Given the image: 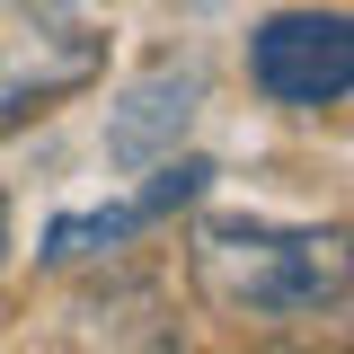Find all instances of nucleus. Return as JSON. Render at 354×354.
<instances>
[{
	"label": "nucleus",
	"mask_w": 354,
	"mask_h": 354,
	"mask_svg": "<svg viewBox=\"0 0 354 354\" xmlns=\"http://www.w3.org/2000/svg\"><path fill=\"white\" fill-rule=\"evenodd\" d=\"M133 230H142V213L133 204H106V213H62L53 230H44V266H88V257H115Z\"/></svg>",
	"instance_id": "39448f33"
},
{
	"label": "nucleus",
	"mask_w": 354,
	"mask_h": 354,
	"mask_svg": "<svg viewBox=\"0 0 354 354\" xmlns=\"http://www.w3.org/2000/svg\"><path fill=\"white\" fill-rule=\"evenodd\" d=\"M248 80L274 106H337V97H354V9H274L248 36Z\"/></svg>",
	"instance_id": "f03ea898"
},
{
	"label": "nucleus",
	"mask_w": 354,
	"mask_h": 354,
	"mask_svg": "<svg viewBox=\"0 0 354 354\" xmlns=\"http://www.w3.org/2000/svg\"><path fill=\"white\" fill-rule=\"evenodd\" d=\"M204 186H213V160H195V151L177 160V151H169V160H151V186L133 195V213H142V221H169L177 204H195Z\"/></svg>",
	"instance_id": "423d86ee"
},
{
	"label": "nucleus",
	"mask_w": 354,
	"mask_h": 354,
	"mask_svg": "<svg viewBox=\"0 0 354 354\" xmlns=\"http://www.w3.org/2000/svg\"><path fill=\"white\" fill-rule=\"evenodd\" d=\"M106 71V44L71 18V0H27L18 9V44L0 36V133H18L44 97H71Z\"/></svg>",
	"instance_id": "7ed1b4c3"
},
{
	"label": "nucleus",
	"mask_w": 354,
	"mask_h": 354,
	"mask_svg": "<svg viewBox=\"0 0 354 354\" xmlns=\"http://www.w3.org/2000/svg\"><path fill=\"white\" fill-rule=\"evenodd\" d=\"M195 301L248 328L319 319L354 301V230H274V221H204L186 248Z\"/></svg>",
	"instance_id": "f257e3e1"
},
{
	"label": "nucleus",
	"mask_w": 354,
	"mask_h": 354,
	"mask_svg": "<svg viewBox=\"0 0 354 354\" xmlns=\"http://www.w3.org/2000/svg\"><path fill=\"white\" fill-rule=\"evenodd\" d=\"M0 248H9V195H0Z\"/></svg>",
	"instance_id": "0eeeda50"
},
{
	"label": "nucleus",
	"mask_w": 354,
	"mask_h": 354,
	"mask_svg": "<svg viewBox=\"0 0 354 354\" xmlns=\"http://www.w3.org/2000/svg\"><path fill=\"white\" fill-rule=\"evenodd\" d=\"M195 106H204V71H195V62H160V71H142V80L115 97V115H106V160H115V169H151V160H169L177 133L195 124Z\"/></svg>",
	"instance_id": "20e7f679"
}]
</instances>
